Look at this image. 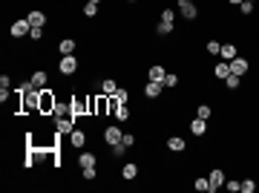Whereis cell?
I'll list each match as a JSON object with an SVG mask.
<instances>
[{
    "label": "cell",
    "mask_w": 259,
    "mask_h": 193,
    "mask_svg": "<svg viewBox=\"0 0 259 193\" xmlns=\"http://www.w3.org/2000/svg\"><path fill=\"white\" fill-rule=\"evenodd\" d=\"M58 75L61 78H72V75H78V69H81V61H78V55H61V61H58Z\"/></svg>",
    "instance_id": "1"
},
{
    "label": "cell",
    "mask_w": 259,
    "mask_h": 193,
    "mask_svg": "<svg viewBox=\"0 0 259 193\" xmlns=\"http://www.w3.org/2000/svg\"><path fill=\"white\" fill-rule=\"evenodd\" d=\"M86 139H89V136H86V127H81V124H78V127H75L67 139H64V145H61V147H69V150H84V147H86Z\"/></svg>",
    "instance_id": "2"
},
{
    "label": "cell",
    "mask_w": 259,
    "mask_h": 193,
    "mask_svg": "<svg viewBox=\"0 0 259 193\" xmlns=\"http://www.w3.org/2000/svg\"><path fill=\"white\" fill-rule=\"evenodd\" d=\"M29 32H32V23L26 17H17V20L9 23V38L12 41H23V38H29Z\"/></svg>",
    "instance_id": "3"
},
{
    "label": "cell",
    "mask_w": 259,
    "mask_h": 193,
    "mask_svg": "<svg viewBox=\"0 0 259 193\" xmlns=\"http://www.w3.org/2000/svg\"><path fill=\"white\" fill-rule=\"evenodd\" d=\"M55 104H58V96H55V90L52 87H43L40 90V115H52L55 113Z\"/></svg>",
    "instance_id": "4"
},
{
    "label": "cell",
    "mask_w": 259,
    "mask_h": 193,
    "mask_svg": "<svg viewBox=\"0 0 259 193\" xmlns=\"http://www.w3.org/2000/svg\"><path fill=\"white\" fill-rule=\"evenodd\" d=\"M176 9H179V15L185 17L187 23H196L199 15H202V12H199V6H196L193 0H176Z\"/></svg>",
    "instance_id": "5"
},
{
    "label": "cell",
    "mask_w": 259,
    "mask_h": 193,
    "mask_svg": "<svg viewBox=\"0 0 259 193\" xmlns=\"http://www.w3.org/2000/svg\"><path fill=\"white\" fill-rule=\"evenodd\" d=\"M121 139H124V133H121V124L115 121V124H107V127L101 130V142L107 147H112V145H118Z\"/></svg>",
    "instance_id": "6"
},
{
    "label": "cell",
    "mask_w": 259,
    "mask_h": 193,
    "mask_svg": "<svg viewBox=\"0 0 259 193\" xmlns=\"http://www.w3.org/2000/svg\"><path fill=\"white\" fill-rule=\"evenodd\" d=\"M224 179H227V173H224V167H210V170H207V182H210V193L222 191V188H224Z\"/></svg>",
    "instance_id": "7"
},
{
    "label": "cell",
    "mask_w": 259,
    "mask_h": 193,
    "mask_svg": "<svg viewBox=\"0 0 259 193\" xmlns=\"http://www.w3.org/2000/svg\"><path fill=\"white\" fill-rule=\"evenodd\" d=\"M164 93H167L164 84H158V81H144V93H141V98H147V101H158Z\"/></svg>",
    "instance_id": "8"
},
{
    "label": "cell",
    "mask_w": 259,
    "mask_h": 193,
    "mask_svg": "<svg viewBox=\"0 0 259 193\" xmlns=\"http://www.w3.org/2000/svg\"><path fill=\"white\" fill-rule=\"evenodd\" d=\"M187 130H190V136H196V139H205L207 133H210V121H205V118H190L187 121Z\"/></svg>",
    "instance_id": "9"
},
{
    "label": "cell",
    "mask_w": 259,
    "mask_h": 193,
    "mask_svg": "<svg viewBox=\"0 0 259 193\" xmlns=\"http://www.w3.org/2000/svg\"><path fill=\"white\" fill-rule=\"evenodd\" d=\"M164 147H167L170 153H176V156H182V153L187 150V139H185V136H176V133H173V136H167V139H164Z\"/></svg>",
    "instance_id": "10"
},
{
    "label": "cell",
    "mask_w": 259,
    "mask_h": 193,
    "mask_svg": "<svg viewBox=\"0 0 259 193\" xmlns=\"http://www.w3.org/2000/svg\"><path fill=\"white\" fill-rule=\"evenodd\" d=\"M118 176L124 179V182H136L138 176H141V164L138 161H124L118 170Z\"/></svg>",
    "instance_id": "11"
},
{
    "label": "cell",
    "mask_w": 259,
    "mask_h": 193,
    "mask_svg": "<svg viewBox=\"0 0 259 193\" xmlns=\"http://www.w3.org/2000/svg\"><path fill=\"white\" fill-rule=\"evenodd\" d=\"M230 72H233V75H239V78H245V75L251 72V61H248L245 55H236V58L230 61Z\"/></svg>",
    "instance_id": "12"
},
{
    "label": "cell",
    "mask_w": 259,
    "mask_h": 193,
    "mask_svg": "<svg viewBox=\"0 0 259 193\" xmlns=\"http://www.w3.org/2000/svg\"><path fill=\"white\" fill-rule=\"evenodd\" d=\"M26 20H29L32 26H46V23H49V15H46V9H29V12H26Z\"/></svg>",
    "instance_id": "13"
},
{
    "label": "cell",
    "mask_w": 259,
    "mask_h": 193,
    "mask_svg": "<svg viewBox=\"0 0 259 193\" xmlns=\"http://www.w3.org/2000/svg\"><path fill=\"white\" fill-rule=\"evenodd\" d=\"M55 49H58V55H78V41L75 38H61Z\"/></svg>",
    "instance_id": "14"
},
{
    "label": "cell",
    "mask_w": 259,
    "mask_h": 193,
    "mask_svg": "<svg viewBox=\"0 0 259 193\" xmlns=\"http://www.w3.org/2000/svg\"><path fill=\"white\" fill-rule=\"evenodd\" d=\"M35 90H43V87H49V72L46 69H32V75H29Z\"/></svg>",
    "instance_id": "15"
},
{
    "label": "cell",
    "mask_w": 259,
    "mask_h": 193,
    "mask_svg": "<svg viewBox=\"0 0 259 193\" xmlns=\"http://www.w3.org/2000/svg\"><path fill=\"white\" fill-rule=\"evenodd\" d=\"M75 127H78L75 118H55V130H58V136H64V139H67Z\"/></svg>",
    "instance_id": "16"
},
{
    "label": "cell",
    "mask_w": 259,
    "mask_h": 193,
    "mask_svg": "<svg viewBox=\"0 0 259 193\" xmlns=\"http://www.w3.org/2000/svg\"><path fill=\"white\" fill-rule=\"evenodd\" d=\"M118 81L115 78H101L98 81V93H101V96H115V93H118Z\"/></svg>",
    "instance_id": "17"
},
{
    "label": "cell",
    "mask_w": 259,
    "mask_h": 193,
    "mask_svg": "<svg viewBox=\"0 0 259 193\" xmlns=\"http://www.w3.org/2000/svg\"><path fill=\"white\" fill-rule=\"evenodd\" d=\"M75 164H78V167H95V164H98V156H95L92 150H81Z\"/></svg>",
    "instance_id": "18"
},
{
    "label": "cell",
    "mask_w": 259,
    "mask_h": 193,
    "mask_svg": "<svg viewBox=\"0 0 259 193\" xmlns=\"http://www.w3.org/2000/svg\"><path fill=\"white\" fill-rule=\"evenodd\" d=\"M164 75H167V66H161V64L147 66V81H158V84H164Z\"/></svg>",
    "instance_id": "19"
},
{
    "label": "cell",
    "mask_w": 259,
    "mask_h": 193,
    "mask_svg": "<svg viewBox=\"0 0 259 193\" xmlns=\"http://www.w3.org/2000/svg\"><path fill=\"white\" fill-rule=\"evenodd\" d=\"M230 75V64L227 61H213V81H224Z\"/></svg>",
    "instance_id": "20"
},
{
    "label": "cell",
    "mask_w": 259,
    "mask_h": 193,
    "mask_svg": "<svg viewBox=\"0 0 259 193\" xmlns=\"http://www.w3.org/2000/svg\"><path fill=\"white\" fill-rule=\"evenodd\" d=\"M98 12H101V3H89V0H86L84 6H81V17H84V20H95Z\"/></svg>",
    "instance_id": "21"
},
{
    "label": "cell",
    "mask_w": 259,
    "mask_h": 193,
    "mask_svg": "<svg viewBox=\"0 0 259 193\" xmlns=\"http://www.w3.org/2000/svg\"><path fill=\"white\" fill-rule=\"evenodd\" d=\"M236 55H239V49H236V44H233V41L222 44V52H219V58H222V61H227V64H230Z\"/></svg>",
    "instance_id": "22"
},
{
    "label": "cell",
    "mask_w": 259,
    "mask_h": 193,
    "mask_svg": "<svg viewBox=\"0 0 259 193\" xmlns=\"http://www.w3.org/2000/svg\"><path fill=\"white\" fill-rule=\"evenodd\" d=\"M196 115L199 118H205V121H213V104H207V101H202V104H196Z\"/></svg>",
    "instance_id": "23"
},
{
    "label": "cell",
    "mask_w": 259,
    "mask_h": 193,
    "mask_svg": "<svg viewBox=\"0 0 259 193\" xmlns=\"http://www.w3.org/2000/svg\"><path fill=\"white\" fill-rule=\"evenodd\" d=\"M239 90H242V78L230 72V75L224 78V93H239Z\"/></svg>",
    "instance_id": "24"
},
{
    "label": "cell",
    "mask_w": 259,
    "mask_h": 193,
    "mask_svg": "<svg viewBox=\"0 0 259 193\" xmlns=\"http://www.w3.org/2000/svg\"><path fill=\"white\" fill-rule=\"evenodd\" d=\"M193 191H199V193H210V182H207V173L205 176H193Z\"/></svg>",
    "instance_id": "25"
},
{
    "label": "cell",
    "mask_w": 259,
    "mask_h": 193,
    "mask_svg": "<svg viewBox=\"0 0 259 193\" xmlns=\"http://www.w3.org/2000/svg\"><path fill=\"white\" fill-rule=\"evenodd\" d=\"M182 87V75L179 72H167L164 75V90H179Z\"/></svg>",
    "instance_id": "26"
},
{
    "label": "cell",
    "mask_w": 259,
    "mask_h": 193,
    "mask_svg": "<svg viewBox=\"0 0 259 193\" xmlns=\"http://www.w3.org/2000/svg\"><path fill=\"white\" fill-rule=\"evenodd\" d=\"M112 118H115L118 124H127V121L133 118V110H130V104H121V107H118V113L112 115Z\"/></svg>",
    "instance_id": "27"
},
{
    "label": "cell",
    "mask_w": 259,
    "mask_h": 193,
    "mask_svg": "<svg viewBox=\"0 0 259 193\" xmlns=\"http://www.w3.org/2000/svg\"><path fill=\"white\" fill-rule=\"evenodd\" d=\"M254 12H257V3H251V0H242L239 3V15L248 20V17H254Z\"/></svg>",
    "instance_id": "28"
},
{
    "label": "cell",
    "mask_w": 259,
    "mask_h": 193,
    "mask_svg": "<svg viewBox=\"0 0 259 193\" xmlns=\"http://www.w3.org/2000/svg\"><path fill=\"white\" fill-rule=\"evenodd\" d=\"M205 52L210 55V58H219V52H222V44H219L216 38H210V41L205 44Z\"/></svg>",
    "instance_id": "29"
},
{
    "label": "cell",
    "mask_w": 259,
    "mask_h": 193,
    "mask_svg": "<svg viewBox=\"0 0 259 193\" xmlns=\"http://www.w3.org/2000/svg\"><path fill=\"white\" fill-rule=\"evenodd\" d=\"M110 156H112V161H121L124 156H127V147H124V142H118V145L110 147Z\"/></svg>",
    "instance_id": "30"
},
{
    "label": "cell",
    "mask_w": 259,
    "mask_h": 193,
    "mask_svg": "<svg viewBox=\"0 0 259 193\" xmlns=\"http://www.w3.org/2000/svg\"><path fill=\"white\" fill-rule=\"evenodd\" d=\"M173 29H176V23H164V20H158V23H155V35H158V38L173 35Z\"/></svg>",
    "instance_id": "31"
},
{
    "label": "cell",
    "mask_w": 259,
    "mask_h": 193,
    "mask_svg": "<svg viewBox=\"0 0 259 193\" xmlns=\"http://www.w3.org/2000/svg\"><path fill=\"white\" fill-rule=\"evenodd\" d=\"M257 191H259V182H257V179H251V176L242 179V193H257Z\"/></svg>",
    "instance_id": "32"
},
{
    "label": "cell",
    "mask_w": 259,
    "mask_h": 193,
    "mask_svg": "<svg viewBox=\"0 0 259 193\" xmlns=\"http://www.w3.org/2000/svg\"><path fill=\"white\" fill-rule=\"evenodd\" d=\"M46 26H32V32H29V41L32 44H43V38H46V32H43Z\"/></svg>",
    "instance_id": "33"
},
{
    "label": "cell",
    "mask_w": 259,
    "mask_h": 193,
    "mask_svg": "<svg viewBox=\"0 0 259 193\" xmlns=\"http://www.w3.org/2000/svg\"><path fill=\"white\" fill-rule=\"evenodd\" d=\"M224 191L227 193H242V179H224Z\"/></svg>",
    "instance_id": "34"
},
{
    "label": "cell",
    "mask_w": 259,
    "mask_h": 193,
    "mask_svg": "<svg viewBox=\"0 0 259 193\" xmlns=\"http://www.w3.org/2000/svg\"><path fill=\"white\" fill-rule=\"evenodd\" d=\"M81 179H84V182H95V179H98V164H95V167H81Z\"/></svg>",
    "instance_id": "35"
},
{
    "label": "cell",
    "mask_w": 259,
    "mask_h": 193,
    "mask_svg": "<svg viewBox=\"0 0 259 193\" xmlns=\"http://www.w3.org/2000/svg\"><path fill=\"white\" fill-rule=\"evenodd\" d=\"M158 20H164V23H176V12H173L170 6H164L161 15H158Z\"/></svg>",
    "instance_id": "36"
},
{
    "label": "cell",
    "mask_w": 259,
    "mask_h": 193,
    "mask_svg": "<svg viewBox=\"0 0 259 193\" xmlns=\"http://www.w3.org/2000/svg\"><path fill=\"white\" fill-rule=\"evenodd\" d=\"M115 98H118L121 104H130V90H127V87H118V93H115Z\"/></svg>",
    "instance_id": "37"
},
{
    "label": "cell",
    "mask_w": 259,
    "mask_h": 193,
    "mask_svg": "<svg viewBox=\"0 0 259 193\" xmlns=\"http://www.w3.org/2000/svg\"><path fill=\"white\" fill-rule=\"evenodd\" d=\"M0 90H12V75H0Z\"/></svg>",
    "instance_id": "38"
},
{
    "label": "cell",
    "mask_w": 259,
    "mask_h": 193,
    "mask_svg": "<svg viewBox=\"0 0 259 193\" xmlns=\"http://www.w3.org/2000/svg\"><path fill=\"white\" fill-rule=\"evenodd\" d=\"M121 142H124V147L130 150V147H136V136H133V133H124V139H121Z\"/></svg>",
    "instance_id": "39"
},
{
    "label": "cell",
    "mask_w": 259,
    "mask_h": 193,
    "mask_svg": "<svg viewBox=\"0 0 259 193\" xmlns=\"http://www.w3.org/2000/svg\"><path fill=\"white\" fill-rule=\"evenodd\" d=\"M224 3H227V6H236V9H239V3H242V0H224Z\"/></svg>",
    "instance_id": "40"
},
{
    "label": "cell",
    "mask_w": 259,
    "mask_h": 193,
    "mask_svg": "<svg viewBox=\"0 0 259 193\" xmlns=\"http://www.w3.org/2000/svg\"><path fill=\"white\" fill-rule=\"evenodd\" d=\"M124 3H130V6H136V3H141V0H124Z\"/></svg>",
    "instance_id": "41"
},
{
    "label": "cell",
    "mask_w": 259,
    "mask_h": 193,
    "mask_svg": "<svg viewBox=\"0 0 259 193\" xmlns=\"http://www.w3.org/2000/svg\"><path fill=\"white\" fill-rule=\"evenodd\" d=\"M89 3H104V0H89Z\"/></svg>",
    "instance_id": "42"
},
{
    "label": "cell",
    "mask_w": 259,
    "mask_h": 193,
    "mask_svg": "<svg viewBox=\"0 0 259 193\" xmlns=\"http://www.w3.org/2000/svg\"><path fill=\"white\" fill-rule=\"evenodd\" d=\"M251 3H257V0H251Z\"/></svg>",
    "instance_id": "43"
},
{
    "label": "cell",
    "mask_w": 259,
    "mask_h": 193,
    "mask_svg": "<svg viewBox=\"0 0 259 193\" xmlns=\"http://www.w3.org/2000/svg\"><path fill=\"white\" fill-rule=\"evenodd\" d=\"M193 3H196V0H193Z\"/></svg>",
    "instance_id": "44"
}]
</instances>
